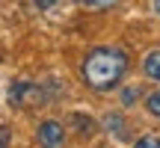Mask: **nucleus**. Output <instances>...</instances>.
<instances>
[{"instance_id": "obj_9", "label": "nucleus", "mask_w": 160, "mask_h": 148, "mask_svg": "<svg viewBox=\"0 0 160 148\" xmlns=\"http://www.w3.org/2000/svg\"><path fill=\"white\" fill-rule=\"evenodd\" d=\"M33 3H36V6H39V9H51V6H53V3H57V0H33Z\"/></svg>"}, {"instance_id": "obj_11", "label": "nucleus", "mask_w": 160, "mask_h": 148, "mask_svg": "<svg viewBox=\"0 0 160 148\" xmlns=\"http://www.w3.org/2000/svg\"><path fill=\"white\" fill-rule=\"evenodd\" d=\"M151 6H154V12L160 15V0H151Z\"/></svg>"}, {"instance_id": "obj_4", "label": "nucleus", "mask_w": 160, "mask_h": 148, "mask_svg": "<svg viewBox=\"0 0 160 148\" xmlns=\"http://www.w3.org/2000/svg\"><path fill=\"white\" fill-rule=\"evenodd\" d=\"M104 125H107V127H116L113 133H116L119 139H125V136H128V133H125V121H122V116H116V113H113V116H107V119H104Z\"/></svg>"}, {"instance_id": "obj_7", "label": "nucleus", "mask_w": 160, "mask_h": 148, "mask_svg": "<svg viewBox=\"0 0 160 148\" xmlns=\"http://www.w3.org/2000/svg\"><path fill=\"white\" fill-rule=\"evenodd\" d=\"M9 139H12L9 127H6V125H0V148H9Z\"/></svg>"}, {"instance_id": "obj_10", "label": "nucleus", "mask_w": 160, "mask_h": 148, "mask_svg": "<svg viewBox=\"0 0 160 148\" xmlns=\"http://www.w3.org/2000/svg\"><path fill=\"white\" fill-rule=\"evenodd\" d=\"M89 3H95V6H110V3H116V0H89Z\"/></svg>"}, {"instance_id": "obj_3", "label": "nucleus", "mask_w": 160, "mask_h": 148, "mask_svg": "<svg viewBox=\"0 0 160 148\" xmlns=\"http://www.w3.org/2000/svg\"><path fill=\"white\" fill-rule=\"evenodd\" d=\"M142 71H145V77L160 80V47H157V51H151L148 57L142 59Z\"/></svg>"}, {"instance_id": "obj_2", "label": "nucleus", "mask_w": 160, "mask_h": 148, "mask_svg": "<svg viewBox=\"0 0 160 148\" xmlns=\"http://www.w3.org/2000/svg\"><path fill=\"white\" fill-rule=\"evenodd\" d=\"M36 136H39V145L42 148H62L65 127L59 125V121H42L39 131H36Z\"/></svg>"}, {"instance_id": "obj_5", "label": "nucleus", "mask_w": 160, "mask_h": 148, "mask_svg": "<svg viewBox=\"0 0 160 148\" xmlns=\"http://www.w3.org/2000/svg\"><path fill=\"white\" fill-rule=\"evenodd\" d=\"M145 107H148V113H151V116H157V119H160V89L154 92V95H148Z\"/></svg>"}, {"instance_id": "obj_1", "label": "nucleus", "mask_w": 160, "mask_h": 148, "mask_svg": "<svg viewBox=\"0 0 160 148\" xmlns=\"http://www.w3.org/2000/svg\"><path fill=\"white\" fill-rule=\"evenodd\" d=\"M128 71V57L116 47H95V51L86 57L83 62V77L86 86L104 92V89H113L119 86V80L125 77Z\"/></svg>"}, {"instance_id": "obj_6", "label": "nucleus", "mask_w": 160, "mask_h": 148, "mask_svg": "<svg viewBox=\"0 0 160 148\" xmlns=\"http://www.w3.org/2000/svg\"><path fill=\"white\" fill-rule=\"evenodd\" d=\"M133 148H160V136H142Z\"/></svg>"}, {"instance_id": "obj_8", "label": "nucleus", "mask_w": 160, "mask_h": 148, "mask_svg": "<svg viewBox=\"0 0 160 148\" xmlns=\"http://www.w3.org/2000/svg\"><path fill=\"white\" fill-rule=\"evenodd\" d=\"M137 98H139V89H128L125 92V104H133Z\"/></svg>"}]
</instances>
